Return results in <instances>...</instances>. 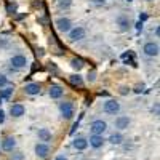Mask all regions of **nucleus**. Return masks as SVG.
Returning a JSON list of instances; mask_svg holds the SVG:
<instances>
[{
  "instance_id": "f03ea898",
  "label": "nucleus",
  "mask_w": 160,
  "mask_h": 160,
  "mask_svg": "<svg viewBox=\"0 0 160 160\" xmlns=\"http://www.w3.org/2000/svg\"><path fill=\"white\" fill-rule=\"evenodd\" d=\"M85 35H87V31L82 28V26H77V28L69 31V40L71 42H78V40L85 38Z\"/></svg>"
},
{
  "instance_id": "7ed1b4c3",
  "label": "nucleus",
  "mask_w": 160,
  "mask_h": 160,
  "mask_svg": "<svg viewBox=\"0 0 160 160\" xmlns=\"http://www.w3.org/2000/svg\"><path fill=\"white\" fill-rule=\"evenodd\" d=\"M59 111H61L62 117L68 118V120L74 117V106H72V102H69V101L61 102V104H59Z\"/></svg>"
},
{
  "instance_id": "4468645a",
  "label": "nucleus",
  "mask_w": 160,
  "mask_h": 160,
  "mask_svg": "<svg viewBox=\"0 0 160 160\" xmlns=\"http://www.w3.org/2000/svg\"><path fill=\"white\" fill-rule=\"evenodd\" d=\"M10 112H11L13 117H21V115H24L26 109H24V106H22V104H13V106H11V109H10Z\"/></svg>"
},
{
  "instance_id": "39448f33",
  "label": "nucleus",
  "mask_w": 160,
  "mask_h": 160,
  "mask_svg": "<svg viewBox=\"0 0 160 160\" xmlns=\"http://www.w3.org/2000/svg\"><path fill=\"white\" fill-rule=\"evenodd\" d=\"M48 154H50V148H48L47 142H38V144L35 146V155H37V157L45 158Z\"/></svg>"
},
{
  "instance_id": "1a4fd4ad",
  "label": "nucleus",
  "mask_w": 160,
  "mask_h": 160,
  "mask_svg": "<svg viewBox=\"0 0 160 160\" xmlns=\"http://www.w3.org/2000/svg\"><path fill=\"white\" fill-rule=\"evenodd\" d=\"M88 144L91 146V148H95V149H99V148H102V144H104L102 135H93V136L90 138Z\"/></svg>"
},
{
  "instance_id": "2f4dec72",
  "label": "nucleus",
  "mask_w": 160,
  "mask_h": 160,
  "mask_svg": "<svg viewBox=\"0 0 160 160\" xmlns=\"http://www.w3.org/2000/svg\"><path fill=\"white\" fill-rule=\"evenodd\" d=\"M148 2H151V0H148Z\"/></svg>"
},
{
  "instance_id": "a211bd4d",
  "label": "nucleus",
  "mask_w": 160,
  "mask_h": 160,
  "mask_svg": "<svg viewBox=\"0 0 160 160\" xmlns=\"http://www.w3.org/2000/svg\"><path fill=\"white\" fill-rule=\"evenodd\" d=\"M69 82L72 85H77V87H82L83 85V80H82V77H80V75H71L69 77Z\"/></svg>"
},
{
  "instance_id": "f257e3e1",
  "label": "nucleus",
  "mask_w": 160,
  "mask_h": 160,
  "mask_svg": "<svg viewBox=\"0 0 160 160\" xmlns=\"http://www.w3.org/2000/svg\"><path fill=\"white\" fill-rule=\"evenodd\" d=\"M102 111H104L106 114L115 115V114H118V111H120V104H118L115 99H108V101L104 102V106H102Z\"/></svg>"
},
{
  "instance_id": "7c9ffc66",
  "label": "nucleus",
  "mask_w": 160,
  "mask_h": 160,
  "mask_svg": "<svg viewBox=\"0 0 160 160\" xmlns=\"http://www.w3.org/2000/svg\"><path fill=\"white\" fill-rule=\"evenodd\" d=\"M128 2H131V0H128Z\"/></svg>"
},
{
  "instance_id": "b1692460",
  "label": "nucleus",
  "mask_w": 160,
  "mask_h": 160,
  "mask_svg": "<svg viewBox=\"0 0 160 160\" xmlns=\"http://www.w3.org/2000/svg\"><path fill=\"white\" fill-rule=\"evenodd\" d=\"M69 3H71V0H66V2H59V7H69Z\"/></svg>"
},
{
  "instance_id": "f8f14e48",
  "label": "nucleus",
  "mask_w": 160,
  "mask_h": 160,
  "mask_svg": "<svg viewBox=\"0 0 160 160\" xmlns=\"http://www.w3.org/2000/svg\"><path fill=\"white\" fill-rule=\"evenodd\" d=\"M15 146H16V139L11 138V136H8V138H5L2 141V149L3 151H13V149H15Z\"/></svg>"
},
{
  "instance_id": "ddd939ff",
  "label": "nucleus",
  "mask_w": 160,
  "mask_h": 160,
  "mask_svg": "<svg viewBox=\"0 0 160 160\" xmlns=\"http://www.w3.org/2000/svg\"><path fill=\"white\" fill-rule=\"evenodd\" d=\"M62 93H64V90L59 85H51V88H50V98L51 99H58V98L62 96Z\"/></svg>"
},
{
  "instance_id": "4be33fe9",
  "label": "nucleus",
  "mask_w": 160,
  "mask_h": 160,
  "mask_svg": "<svg viewBox=\"0 0 160 160\" xmlns=\"http://www.w3.org/2000/svg\"><path fill=\"white\" fill-rule=\"evenodd\" d=\"M7 83H8V78H7L5 75H2V74H0V88H3Z\"/></svg>"
},
{
  "instance_id": "393cba45",
  "label": "nucleus",
  "mask_w": 160,
  "mask_h": 160,
  "mask_svg": "<svg viewBox=\"0 0 160 160\" xmlns=\"http://www.w3.org/2000/svg\"><path fill=\"white\" fill-rule=\"evenodd\" d=\"M11 160H22V154H16V155H13Z\"/></svg>"
},
{
  "instance_id": "5701e85b",
  "label": "nucleus",
  "mask_w": 160,
  "mask_h": 160,
  "mask_svg": "<svg viewBox=\"0 0 160 160\" xmlns=\"http://www.w3.org/2000/svg\"><path fill=\"white\" fill-rule=\"evenodd\" d=\"M3 122H5V112L0 109V123H3Z\"/></svg>"
},
{
  "instance_id": "20e7f679",
  "label": "nucleus",
  "mask_w": 160,
  "mask_h": 160,
  "mask_svg": "<svg viewBox=\"0 0 160 160\" xmlns=\"http://www.w3.org/2000/svg\"><path fill=\"white\" fill-rule=\"evenodd\" d=\"M90 130H91L93 135H102V133L108 130V123H106L104 120H95V122L91 123Z\"/></svg>"
},
{
  "instance_id": "412c9836",
  "label": "nucleus",
  "mask_w": 160,
  "mask_h": 160,
  "mask_svg": "<svg viewBox=\"0 0 160 160\" xmlns=\"http://www.w3.org/2000/svg\"><path fill=\"white\" fill-rule=\"evenodd\" d=\"M118 26H120V31H127L128 29V19L127 18H118Z\"/></svg>"
},
{
  "instance_id": "6e6552de",
  "label": "nucleus",
  "mask_w": 160,
  "mask_h": 160,
  "mask_svg": "<svg viewBox=\"0 0 160 160\" xmlns=\"http://www.w3.org/2000/svg\"><path fill=\"white\" fill-rule=\"evenodd\" d=\"M144 53L148 56H157L158 55V45L154 42H148L144 45Z\"/></svg>"
},
{
  "instance_id": "cd10ccee",
  "label": "nucleus",
  "mask_w": 160,
  "mask_h": 160,
  "mask_svg": "<svg viewBox=\"0 0 160 160\" xmlns=\"http://www.w3.org/2000/svg\"><path fill=\"white\" fill-rule=\"evenodd\" d=\"M136 29H138V31H139V29H142V22H141V21L136 24Z\"/></svg>"
},
{
  "instance_id": "f3484780",
  "label": "nucleus",
  "mask_w": 160,
  "mask_h": 160,
  "mask_svg": "<svg viewBox=\"0 0 160 160\" xmlns=\"http://www.w3.org/2000/svg\"><path fill=\"white\" fill-rule=\"evenodd\" d=\"M122 141H123V138L120 133H112L109 136V142H112V144H122Z\"/></svg>"
},
{
  "instance_id": "a878e982",
  "label": "nucleus",
  "mask_w": 160,
  "mask_h": 160,
  "mask_svg": "<svg viewBox=\"0 0 160 160\" xmlns=\"http://www.w3.org/2000/svg\"><path fill=\"white\" fill-rule=\"evenodd\" d=\"M77 128H78V122H75V123H74V127H72V130H71V135H74V131H75Z\"/></svg>"
},
{
  "instance_id": "2eb2a0df",
  "label": "nucleus",
  "mask_w": 160,
  "mask_h": 160,
  "mask_svg": "<svg viewBox=\"0 0 160 160\" xmlns=\"http://www.w3.org/2000/svg\"><path fill=\"white\" fill-rule=\"evenodd\" d=\"M74 148L77 151H85L88 148V141L85 138H77V139H74Z\"/></svg>"
},
{
  "instance_id": "c756f323",
  "label": "nucleus",
  "mask_w": 160,
  "mask_h": 160,
  "mask_svg": "<svg viewBox=\"0 0 160 160\" xmlns=\"http://www.w3.org/2000/svg\"><path fill=\"white\" fill-rule=\"evenodd\" d=\"M93 3H104V0H91Z\"/></svg>"
},
{
  "instance_id": "bb28decb",
  "label": "nucleus",
  "mask_w": 160,
  "mask_h": 160,
  "mask_svg": "<svg viewBox=\"0 0 160 160\" xmlns=\"http://www.w3.org/2000/svg\"><path fill=\"white\" fill-rule=\"evenodd\" d=\"M55 160H68V158H66V157H64V155H58V157H56V158H55Z\"/></svg>"
},
{
  "instance_id": "aec40b11",
  "label": "nucleus",
  "mask_w": 160,
  "mask_h": 160,
  "mask_svg": "<svg viewBox=\"0 0 160 160\" xmlns=\"http://www.w3.org/2000/svg\"><path fill=\"white\" fill-rule=\"evenodd\" d=\"M13 95V88H5L0 91V99H8Z\"/></svg>"
},
{
  "instance_id": "9b49d317",
  "label": "nucleus",
  "mask_w": 160,
  "mask_h": 160,
  "mask_svg": "<svg viewBox=\"0 0 160 160\" xmlns=\"http://www.w3.org/2000/svg\"><path fill=\"white\" fill-rule=\"evenodd\" d=\"M128 125H130V118L127 115H118L115 118V127L118 130H125V128H128Z\"/></svg>"
},
{
  "instance_id": "423d86ee",
  "label": "nucleus",
  "mask_w": 160,
  "mask_h": 160,
  "mask_svg": "<svg viewBox=\"0 0 160 160\" xmlns=\"http://www.w3.org/2000/svg\"><path fill=\"white\" fill-rule=\"evenodd\" d=\"M56 26H58V29L61 31V32H69L72 28V22H71V19H68V18H58L56 19Z\"/></svg>"
},
{
  "instance_id": "c85d7f7f",
  "label": "nucleus",
  "mask_w": 160,
  "mask_h": 160,
  "mask_svg": "<svg viewBox=\"0 0 160 160\" xmlns=\"http://www.w3.org/2000/svg\"><path fill=\"white\" fill-rule=\"evenodd\" d=\"M146 19H148V16H146V15H141L139 16V21H146Z\"/></svg>"
},
{
  "instance_id": "9d476101",
  "label": "nucleus",
  "mask_w": 160,
  "mask_h": 160,
  "mask_svg": "<svg viewBox=\"0 0 160 160\" xmlns=\"http://www.w3.org/2000/svg\"><path fill=\"white\" fill-rule=\"evenodd\" d=\"M24 91H26V95H29V96H35L40 93V85L38 83H28L24 87Z\"/></svg>"
},
{
  "instance_id": "0eeeda50",
  "label": "nucleus",
  "mask_w": 160,
  "mask_h": 160,
  "mask_svg": "<svg viewBox=\"0 0 160 160\" xmlns=\"http://www.w3.org/2000/svg\"><path fill=\"white\" fill-rule=\"evenodd\" d=\"M10 62H11L13 68L22 69V68H26V64H28V59H26L24 56H21V55H16V56H13V58H11Z\"/></svg>"
},
{
  "instance_id": "6ab92c4d",
  "label": "nucleus",
  "mask_w": 160,
  "mask_h": 160,
  "mask_svg": "<svg viewBox=\"0 0 160 160\" xmlns=\"http://www.w3.org/2000/svg\"><path fill=\"white\" fill-rule=\"evenodd\" d=\"M71 66H72V68H74V69H77V71H80V69H82V68H83V61H82V59H78V58H74V59L71 61Z\"/></svg>"
},
{
  "instance_id": "dca6fc26",
  "label": "nucleus",
  "mask_w": 160,
  "mask_h": 160,
  "mask_svg": "<svg viewBox=\"0 0 160 160\" xmlns=\"http://www.w3.org/2000/svg\"><path fill=\"white\" fill-rule=\"evenodd\" d=\"M38 139H40V141H45V142L51 141V133H50L47 128H40V130H38Z\"/></svg>"
}]
</instances>
